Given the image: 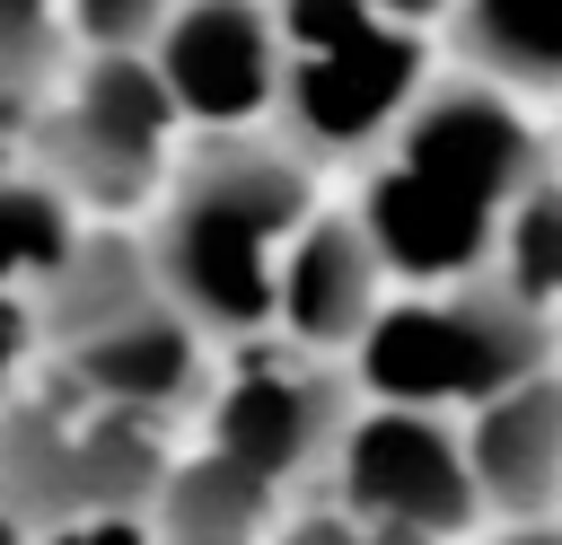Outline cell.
<instances>
[{
  "label": "cell",
  "instance_id": "obj_1",
  "mask_svg": "<svg viewBox=\"0 0 562 545\" xmlns=\"http://www.w3.org/2000/svg\"><path fill=\"white\" fill-rule=\"evenodd\" d=\"M316 220V167L281 132H202L158 211V281L202 334L281 325V255Z\"/></svg>",
  "mask_w": 562,
  "mask_h": 545
},
{
  "label": "cell",
  "instance_id": "obj_2",
  "mask_svg": "<svg viewBox=\"0 0 562 545\" xmlns=\"http://www.w3.org/2000/svg\"><path fill=\"white\" fill-rule=\"evenodd\" d=\"M544 352H553V316L527 308L501 272H483V281H457V290L386 299V316L351 352V378L378 404H413V413L465 404L474 413V404L509 396L518 378H536Z\"/></svg>",
  "mask_w": 562,
  "mask_h": 545
},
{
  "label": "cell",
  "instance_id": "obj_3",
  "mask_svg": "<svg viewBox=\"0 0 562 545\" xmlns=\"http://www.w3.org/2000/svg\"><path fill=\"white\" fill-rule=\"evenodd\" d=\"M176 123L184 114H176V97H167V79H158L149 53H88V70L44 114V176L70 202L132 211L167 176Z\"/></svg>",
  "mask_w": 562,
  "mask_h": 545
},
{
  "label": "cell",
  "instance_id": "obj_4",
  "mask_svg": "<svg viewBox=\"0 0 562 545\" xmlns=\"http://www.w3.org/2000/svg\"><path fill=\"white\" fill-rule=\"evenodd\" d=\"M422 88H430V35H422V26H369L360 44L290 53L272 132H281L307 167L360 158V149H378V141L404 132V114L422 105Z\"/></svg>",
  "mask_w": 562,
  "mask_h": 545
},
{
  "label": "cell",
  "instance_id": "obj_5",
  "mask_svg": "<svg viewBox=\"0 0 562 545\" xmlns=\"http://www.w3.org/2000/svg\"><path fill=\"white\" fill-rule=\"evenodd\" d=\"M334 483H342V510L404 527L422 545L474 527V510H483L465 431H448L439 413H413V404H369L334 448Z\"/></svg>",
  "mask_w": 562,
  "mask_h": 545
},
{
  "label": "cell",
  "instance_id": "obj_6",
  "mask_svg": "<svg viewBox=\"0 0 562 545\" xmlns=\"http://www.w3.org/2000/svg\"><path fill=\"white\" fill-rule=\"evenodd\" d=\"M149 62L193 132H255L281 105L290 44H281L272 0H184L167 35L149 44Z\"/></svg>",
  "mask_w": 562,
  "mask_h": 545
},
{
  "label": "cell",
  "instance_id": "obj_7",
  "mask_svg": "<svg viewBox=\"0 0 562 545\" xmlns=\"http://www.w3.org/2000/svg\"><path fill=\"white\" fill-rule=\"evenodd\" d=\"M395 158H404L413 176H430V185H448V193L501 211V220H509L518 193H536V185L553 176L536 123L518 114V97L492 88V79H474V70L422 88V105H413L404 132H395Z\"/></svg>",
  "mask_w": 562,
  "mask_h": 545
},
{
  "label": "cell",
  "instance_id": "obj_8",
  "mask_svg": "<svg viewBox=\"0 0 562 545\" xmlns=\"http://www.w3.org/2000/svg\"><path fill=\"white\" fill-rule=\"evenodd\" d=\"M351 413H342V378L316 352H246L220 396H211V448L237 457L246 475H263L272 492L290 475H307L325 448H342Z\"/></svg>",
  "mask_w": 562,
  "mask_h": 545
},
{
  "label": "cell",
  "instance_id": "obj_9",
  "mask_svg": "<svg viewBox=\"0 0 562 545\" xmlns=\"http://www.w3.org/2000/svg\"><path fill=\"white\" fill-rule=\"evenodd\" d=\"M360 229L378 237L386 272L395 281H422V290H457V281H483L501 264V211L413 176L404 158H386L369 185H360Z\"/></svg>",
  "mask_w": 562,
  "mask_h": 545
},
{
  "label": "cell",
  "instance_id": "obj_10",
  "mask_svg": "<svg viewBox=\"0 0 562 545\" xmlns=\"http://www.w3.org/2000/svg\"><path fill=\"white\" fill-rule=\"evenodd\" d=\"M386 316V255L360 211H316L281 255V334L299 352H360Z\"/></svg>",
  "mask_w": 562,
  "mask_h": 545
},
{
  "label": "cell",
  "instance_id": "obj_11",
  "mask_svg": "<svg viewBox=\"0 0 562 545\" xmlns=\"http://www.w3.org/2000/svg\"><path fill=\"white\" fill-rule=\"evenodd\" d=\"M465 457H474L483 510H501V519L562 510V369H536L509 396L474 404L465 413Z\"/></svg>",
  "mask_w": 562,
  "mask_h": 545
},
{
  "label": "cell",
  "instance_id": "obj_12",
  "mask_svg": "<svg viewBox=\"0 0 562 545\" xmlns=\"http://www.w3.org/2000/svg\"><path fill=\"white\" fill-rule=\"evenodd\" d=\"M61 360H70V378H79V396L123 404V413H167V404H184V396L202 387V325H193L176 299H158V308H140V316L70 343Z\"/></svg>",
  "mask_w": 562,
  "mask_h": 545
},
{
  "label": "cell",
  "instance_id": "obj_13",
  "mask_svg": "<svg viewBox=\"0 0 562 545\" xmlns=\"http://www.w3.org/2000/svg\"><path fill=\"white\" fill-rule=\"evenodd\" d=\"M158 299H167L158 255L132 246V237H114V229H97V237H79V255L44 281V334L70 352V343H88V334H105V325H123V316H140V308H158Z\"/></svg>",
  "mask_w": 562,
  "mask_h": 545
},
{
  "label": "cell",
  "instance_id": "obj_14",
  "mask_svg": "<svg viewBox=\"0 0 562 545\" xmlns=\"http://www.w3.org/2000/svg\"><path fill=\"white\" fill-rule=\"evenodd\" d=\"M457 62L518 97H562V0H457Z\"/></svg>",
  "mask_w": 562,
  "mask_h": 545
},
{
  "label": "cell",
  "instance_id": "obj_15",
  "mask_svg": "<svg viewBox=\"0 0 562 545\" xmlns=\"http://www.w3.org/2000/svg\"><path fill=\"white\" fill-rule=\"evenodd\" d=\"M272 483L246 475L237 457L202 448L158 483V536L167 545H272Z\"/></svg>",
  "mask_w": 562,
  "mask_h": 545
},
{
  "label": "cell",
  "instance_id": "obj_16",
  "mask_svg": "<svg viewBox=\"0 0 562 545\" xmlns=\"http://www.w3.org/2000/svg\"><path fill=\"white\" fill-rule=\"evenodd\" d=\"M70 255H79L70 193H61L53 176H0V290L53 281Z\"/></svg>",
  "mask_w": 562,
  "mask_h": 545
},
{
  "label": "cell",
  "instance_id": "obj_17",
  "mask_svg": "<svg viewBox=\"0 0 562 545\" xmlns=\"http://www.w3.org/2000/svg\"><path fill=\"white\" fill-rule=\"evenodd\" d=\"M527 308H562V176H544L536 193H518L509 202V220H501V264H492Z\"/></svg>",
  "mask_w": 562,
  "mask_h": 545
},
{
  "label": "cell",
  "instance_id": "obj_18",
  "mask_svg": "<svg viewBox=\"0 0 562 545\" xmlns=\"http://www.w3.org/2000/svg\"><path fill=\"white\" fill-rule=\"evenodd\" d=\"M61 0H0V97H35L61 62Z\"/></svg>",
  "mask_w": 562,
  "mask_h": 545
},
{
  "label": "cell",
  "instance_id": "obj_19",
  "mask_svg": "<svg viewBox=\"0 0 562 545\" xmlns=\"http://www.w3.org/2000/svg\"><path fill=\"white\" fill-rule=\"evenodd\" d=\"M61 9H70V35L88 53H149L184 0H61Z\"/></svg>",
  "mask_w": 562,
  "mask_h": 545
},
{
  "label": "cell",
  "instance_id": "obj_20",
  "mask_svg": "<svg viewBox=\"0 0 562 545\" xmlns=\"http://www.w3.org/2000/svg\"><path fill=\"white\" fill-rule=\"evenodd\" d=\"M272 18H281L290 53H334V44H360L369 26H386L369 0H272Z\"/></svg>",
  "mask_w": 562,
  "mask_h": 545
},
{
  "label": "cell",
  "instance_id": "obj_21",
  "mask_svg": "<svg viewBox=\"0 0 562 545\" xmlns=\"http://www.w3.org/2000/svg\"><path fill=\"white\" fill-rule=\"evenodd\" d=\"M272 545H422V536L378 527V519H360V510H307V519H290Z\"/></svg>",
  "mask_w": 562,
  "mask_h": 545
},
{
  "label": "cell",
  "instance_id": "obj_22",
  "mask_svg": "<svg viewBox=\"0 0 562 545\" xmlns=\"http://www.w3.org/2000/svg\"><path fill=\"white\" fill-rule=\"evenodd\" d=\"M44 545H167V536L140 527V510H105V519H70V527H53Z\"/></svg>",
  "mask_w": 562,
  "mask_h": 545
},
{
  "label": "cell",
  "instance_id": "obj_23",
  "mask_svg": "<svg viewBox=\"0 0 562 545\" xmlns=\"http://www.w3.org/2000/svg\"><path fill=\"white\" fill-rule=\"evenodd\" d=\"M35 343V316L18 308V290H0V413H9V387H18V360Z\"/></svg>",
  "mask_w": 562,
  "mask_h": 545
},
{
  "label": "cell",
  "instance_id": "obj_24",
  "mask_svg": "<svg viewBox=\"0 0 562 545\" xmlns=\"http://www.w3.org/2000/svg\"><path fill=\"white\" fill-rule=\"evenodd\" d=\"M386 26H430V18H457V0H369Z\"/></svg>",
  "mask_w": 562,
  "mask_h": 545
},
{
  "label": "cell",
  "instance_id": "obj_25",
  "mask_svg": "<svg viewBox=\"0 0 562 545\" xmlns=\"http://www.w3.org/2000/svg\"><path fill=\"white\" fill-rule=\"evenodd\" d=\"M0 545H26V519L18 510H0Z\"/></svg>",
  "mask_w": 562,
  "mask_h": 545
},
{
  "label": "cell",
  "instance_id": "obj_26",
  "mask_svg": "<svg viewBox=\"0 0 562 545\" xmlns=\"http://www.w3.org/2000/svg\"><path fill=\"white\" fill-rule=\"evenodd\" d=\"M509 545H562V527H518Z\"/></svg>",
  "mask_w": 562,
  "mask_h": 545
}]
</instances>
